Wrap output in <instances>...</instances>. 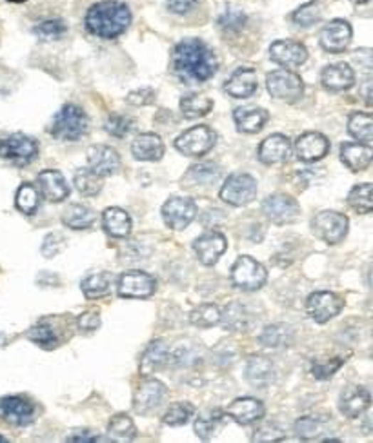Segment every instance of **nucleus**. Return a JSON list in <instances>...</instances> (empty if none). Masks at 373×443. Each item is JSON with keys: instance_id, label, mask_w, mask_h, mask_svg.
<instances>
[{"instance_id": "obj_1", "label": "nucleus", "mask_w": 373, "mask_h": 443, "mask_svg": "<svg viewBox=\"0 0 373 443\" xmlns=\"http://www.w3.org/2000/svg\"><path fill=\"white\" fill-rule=\"evenodd\" d=\"M219 62L214 49L199 38L179 42L173 51V70L181 80L189 84L206 82L217 73Z\"/></svg>"}, {"instance_id": "obj_2", "label": "nucleus", "mask_w": 373, "mask_h": 443, "mask_svg": "<svg viewBox=\"0 0 373 443\" xmlns=\"http://www.w3.org/2000/svg\"><path fill=\"white\" fill-rule=\"evenodd\" d=\"M132 24V11L120 0H100L88 9L86 26L100 38L120 37Z\"/></svg>"}, {"instance_id": "obj_3", "label": "nucleus", "mask_w": 373, "mask_h": 443, "mask_svg": "<svg viewBox=\"0 0 373 443\" xmlns=\"http://www.w3.org/2000/svg\"><path fill=\"white\" fill-rule=\"evenodd\" d=\"M90 120L83 107L66 104L51 120L50 133L58 140H78L88 133Z\"/></svg>"}, {"instance_id": "obj_4", "label": "nucleus", "mask_w": 373, "mask_h": 443, "mask_svg": "<svg viewBox=\"0 0 373 443\" xmlns=\"http://www.w3.org/2000/svg\"><path fill=\"white\" fill-rule=\"evenodd\" d=\"M38 156V142L24 133H13L0 139V159L17 167L29 166Z\"/></svg>"}, {"instance_id": "obj_5", "label": "nucleus", "mask_w": 373, "mask_h": 443, "mask_svg": "<svg viewBox=\"0 0 373 443\" xmlns=\"http://www.w3.org/2000/svg\"><path fill=\"white\" fill-rule=\"evenodd\" d=\"M266 87L271 97L288 102V104L300 100L304 93V84L300 77L290 70L271 71L266 77Z\"/></svg>"}, {"instance_id": "obj_6", "label": "nucleus", "mask_w": 373, "mask_h": 443, "mask_svg": "<svg viewBox=\"0 0 373 443\" xmlns=\"http://www.w3.org/2000/svg\"><path fill=\"white\" fill-rule=\"evenodd\" d=\"M231 282L242 291H257L266 284L268 271L251 257H238L231 265Z\"/></svg>"}, {"instance_id": "obj_7", "label": "nucleus", "mask_w": 373, "mask_h": 443, "mask_svg": "<svg viewBox=\"0 0 373 443\" xmlns=\"http://www.w3.org/2000/svg\"><path fill=\"white\" fill-rule=\"evenodd\" d=\"M312 231L326 244H340L348 235V218L337 211H320L312 220Z\"/></svg>"}, {"instance_id": "obj_8", "label": "nucleus", "mask_w": 373, "mask_h": 443, "mask_svg": "<svg viewBox=\"0 0 373 443\" xmlns=\"http://www.w3.org/2000/svg\"><path fill=\"white\" fill-rule=\"evenodd\" d=\"M215 140L217 137H215L214 129H209L208 126H195L184 131L181 137H177L175 149L184 156L201 159L215 146Z\"/></svg>"}, {"instance_id": "obj_9", "label": "nucleus", "mask_w": 373, "mask_h": 443, "mask_svg": "<svg viewBox=\"0 0 373 443\" xmlns=\"http://www.w3.org/2000/svg\"><path fill=\"white\" fill-rule=\"evenodd\" d=\"M257 196V180L246 173H235L228 176L221 189V198L235 208L251 203Z\"/></svg>"}, {"instance_id": "obj_10", "label": "nucleus", "mask_w": 373, "mask_h": 443, "mask_svg": "<svg viewBox=\"0 0 373 443\" xmlns=\"http://www.w3.org/2000/svg\"><path fill=\"white\" fill-rule=\"evenodd\" d=\"M263 213L271 224L288 225L299 218L300 206L293 196L275 193V195L266 196V200L263 202Z\"/></svg>"}, {"instance_id": "obj_11", "label": "nucleus", "mask_w": 373, "mask_h": 443, "mask_svg": "<svg viewBox=\"0 0 373 443\" xmlns=\"http://www.w3.org/2000/svg\"><path fill=\"white\" fill-rule=\"evenodd\" d=\"M197 216V206L188 196H172L162 206L164 224L173 231H182Z\"/></svg>"}, {"instance_id": "obj_12", "label": "nucleus", "mask_w": 373, "mask_h": 443, "mask_svg": "<svg viewBox=\"0 0 373 443\" xmlns=\"http://www.w3.org/2000/svg\"><path fill=\"white\" fill-rule=\"evenodd\" d=\"M345 301L339 294L330 293V291H317L312 293L306 300V311L308 314L317 321V324H326L332 318L342 311Z\"/></svg>"}, {"instance_id": "obj_13", "label": "nucleus", "mask_w": 373, "mask_h": 443, "mask_svg": "<svg viewBox=\"0 0 373 443\" xmlns=\"http://www.w3.org/2000/svg\"><path fill=\"white\" fill-rule=\"evenodd\" d=\"M166 395H168V389L160 380L146 378L137 387L135 396H133V409L139 415H149L164 402Z\"/></svg>"}, {"instance_id": "obj_14", "label": "nucleus", "mask_w": 373, "mask_h": 443, "mask_svg": "<svg viewBox=\"0 0 373 443\" xmlns=\"http://www.w3.org/2000/svg\"><path fill=\"white\" fill-rule=\"evenodd\" d=\"M155 289V278L144 271H127L119 278V297L122 298H148Z\"/></svg>"}, {"instance_id": "obj_15", "label": "nucleus", "mask_w": 373, "mask_h": 443, "mask_svg": "<svg viewBox=\"0 0 373 443\" xmlns=\"http://www.w3.org/2000/svg\"><path fill=\"white\" fill-rule=\"evenodd\" d=\"M0 416L11 425L24 427L35 418V405L24 396H4L0 400Z\"/></svg>"}, {"instance_id": "obj_16", "label": "nucleus", "mask_w": 373, "mask_h": 443, "mask_svg": "<svg viewBox=\"0 0 373 443\" xmlns=\"http://www.w3.org/2000/svg\"><path fill=\"white\" fill-rule=\"evenodd\" d=\"M352 26L342 18H335L320 31V46L330 53H342L352 42Z\"/></svg>"}, {"instance_id": "obj_17", "label": "nucleus", "mask_w": 373, "mask_h": 443, "mask_svg": "<svg viewBox=\"0 0 373 443\" xmlns=\"http://www.w3.org/2000/svg\"><path fill=\"white\" fill-rule=\"evenodd\" d=\"M228 249L226 236L219 231H208L193 242V251L204 265H214Z\"/></svg>"}, {"instance_id": "obj_18", "label": "nucleus", "mask_w": 373, "mask_h": 443, "mask_svg": "<svg viewBox=\"0 0 373 443\" xmlns=\"http://www.w3.org/2000/svg\"><path fill=\"white\" fill-rule=\"evenodd\" d=\"M270 58L283 65L284 70H295L306 62L308 51L295 41H277L271 44Z\"/></svg>"}, {"instance_id": "obj_19", "label": "nucleus", "mask_w": 373, "mask_h": 443, "mask_svg": "<svg viewBox=\"0 0 373 443\" xmlns=\"http://www.w3.org/2000/svg\"><path fill=\"white\" fill-rule=\"evenodd\" d=\"M88 167L103 178L115 175L120 167V156L110 146H93L88 151Z\"/></svg>"}, {"instance_id": "obj_20", "label": "nucleus", "mask_w": 373, "mask_h": 443, "mask_svg": "<svg viewBox=\"0 0 373 443\" xmlns=\"http://www.w3.org/2000/svg\"><path fill=\"white\" fill-rule=\"evenodd\" d=\"M264 403L257 398H237L228 405L226 409V415L230 416L233 422H237L238 425H251V423H257L258 420L264 418Z\"/></svg>"}, {"instance_id": "obj_21", "label": "nucleus", "mask_w": 373, "mask_h": 443, "mask_svg": "<svg viewBox=\"0 0 373 443\" xmlns=\"http://www.w3.org/2000/svg\"><path fill=\"white\" fill-rule=\"evenodd\" d=\"M328 139L322 133H317V131H308V133L300 134L295 142L297 156L304 162H317V160L328 155Z\"/></svg>"}, {"instance_id": "obj_22", "label": "nucleus", "mask_w": 373, "mask_h": 443, "mask_svg": "<svg viewBox=\"0 0 373 443\" xmlns=\"http://www.w3.org/2000/svg\"><path fill=\"white\" fill-rule=\"evenodd\" d=\"M38 193L44 196L48 202H62L70 196V187H68L66 178L62 176L61 171L55 169H46V171L38 173L37 176Z\"/></svg>"}, {"instance_id": "obj_23", "label": "nucleus", "mask_w": 373, "mask_h": 443, "mask_svg": "<svg viewBox=\"0 0 373 443\" xmlns=\"http://www.w3.org/2000/svg\"><path fill=\"white\" fill-rule=\"evenodd\" d=\"M369 403H372V396H369V393L364 387L350 385L340 393L339 409L346 418L353 420L359 418L368 409Z\"/></svg>"}, {"instance_id": "obj_24", "label": "nucleus", "mask_w": 373, "mask_h": 443, "mask_svg": "<svg viewBox=\"0 0 373 443\" xmlns=\"http://www.w3.org/2000/svg\"><path fill=\"white\" fill-rule=\"evenodd\" d=\"M291 155V142L284 134H271L268 139L263 140L258 146V160L266 166L271 164H279L290 159Z\"/></svg>"}, {"instance_id": "obj_25", "label": "nucleus", "mask_w": 373, "mask_h": 443, "mask_svg": "<svg viewBox=\"0 0 373 443\" xmlns=\"http://www.w3.org/2000/svg\"><path fill=\"white\" fill-rule=\"evenodd\" d=\"M320 82L328 91H346L355 84V73L345 62H337V64L326 65L320 75Z\"/></svg>"}, {"instance_id": "obj_26", "label": "nucleus", "mask_w": 373, "mask_h": 443, "mask_svg": "<svg viewBox=\"0 0 373 443\" xmlns=\"http://www.w3.org/2000/svg\"><path fill=\"white\" fill-rule=\"evenodd\" d=\"M132 153L140 162H159L164 156V142L155 133H140L133 140Z\"/></svg>"}, {"instance_id": "obj_27", "label": "nucleus", "mask_w": 373, "mask_h": 443, "mask_svg": "<svg viewBox=\"0 0 373 443\" xmlns=\"http://www.w3.org/2000/svg\"><path fill=\"white\" fill-rule=\"evenodd\" d=\"M268 118H270V114L263 107L242 106L233 111V120L237 124V129L248 134L258 133V131L266 126Z\"/></svg>"}, {"instance_id": "obj_28", "label": "nucleus", "mask_w": 373, "mask_h": 443, "mask_svg": "<svg viewBox=\"0 0 373 443\" xmlns=\"http://www.w3.org/2000/svg\"><path fill=\"white\" fill-rule=\"evenodd\" d=\"M373 151L368 144H342L340 147V160L350 171L361 173L372 164Z\"/></svg>"}, {"instance_id": "obj_29", "label": "nucleus", "mask_w": 373, "mask_h": 443, "mask_svg": "<svg viewBox=\"0 0 373 443\" xmlns=\"http://www.w3.org/2000/svg\"><path fill=\"white\" fill-rule=\"evenodd\" d=\"M169 365V349L166 347L164 342L155 340L148 346V349L144 351L140 356L139 370L142 376H152L153 373L160 370L162 367Z\"/></svg>"}, {"instance_id": "obj_30", "label": "nucleus", "mask_w": 373, "mask_h": 443, "mask_svg": "<svg viewBox=\"0 0 373 443\" xmlns=\"http://www.w3.org/2000/svg\"><path fill=\"white\" fill-rule=\"evenodd\" d=\"M258 80L253 70H237L224 84L226 93L235 98H248L257 91Z\"/></svg>"}, {"instance_id": "obj_31", "label": "nucleus", "mask_w": 373, "mask_h": 443, "mask_svg": "<svg viewBox=\"0 0 373 443\" xmlns=\"http://www.w3.org/2000/svg\"><path fill=\"white\" fill-rule=\"evenodd\" d=\"M246 378L253 387H268L275 380L273 363L264 356H251L246 365Z\"/></svg>"}, {"instance_id": "obj_32", "label": "nucleus", "mask_w": 373, "mask_h": 443, "mask_svg": "<svg viewBox=\"0 0 373 443\" xmlns=\"http://www.w3.org/2000/svg\"><path fill=\"white\" fill-rule=\"evenodd\" d=\"M103 228L107 235L115 238H126L132 231V218L124 209L107 208L103 213Z\"/></svg>"}, {"instance_id": "obj_33", "label": "nucleus", "mask_w": 373, "mask_h": 443, "mask_svg": "<svg viewBox=\"0 0 373 443\" xmlns=\"http://www.w3.org/2000/svg\"><path fill=\"white\" fill-rule=\"evenodd\" d=\"M293 329L286 324H273V326H268L266 329L261 334V342L263 346L270 347V349H286L293 342Z\"/></svg>"}, {"instance_id": "obj_34", "label": "nucleus", "mask_w": 373, "mask_h": 443, "mask_svg": "<svg viewBox=\"0 0 373 443\" xmlns=\"http://www.w3.org/2000/svg\"><path fill=\"white\" fill-rule=\"evenodd\" d=\"M95 216L97 215H95L90 208L83 206V203H71V206H68V209H64V213H62V222H64V225H68L70 229L78 231V229L91 228L95 222Z\"/></svg>"}, {"instance_id": "obj_35", "label": "nucleus", "mask_w": 373, "mask_h": 443, "mask_svg": "<svg viewBox=\"0 0 373 443\" xmlns=\"http://www.w3.org/2000/svg\"><path fill=\"white\" fill-rule=\"evenodd\" d=\"M28 338L35 343V346L42 347V349L46 351L57 349L58 343H61L58 333L48 320L37 321V324L28 331Z\"/></svg>"}, {"instance_id": "obj_36", "label": "nucleus", "mask_w": 373, "mask_h": 443, "mask_svg": "<svg viewBox=\"0 0 373 443\" xmlns=\"http://www.w3.org/2000/svg\"><path fill=\"white\" fill-rule=\"evenodd\" d=\"M211 110H214V100L204 93H189L181 100V111L186 118L206 117Z\"/></svg>"}, {"instance_id": "obj_37", "label": "nucleus", "mask_w": 373, "mask_h": 443, "mask_svg": "<svg viewBox=\"0 0 373 443\" xmlns=\"http://www.w3.org/2000/svg\"><path fill=\"white\" fill-rule=\"evenodd\" d=\"M248 320H250V316H248L246 307L238 301H233L221 311V321L219 324H222L224 329L228 331H242L246 329Z\"/></svg>"}, {"instance_id": "obj_38", "label": "nucleus", "mask_w": 373, "mask_h": 443, "mask_svg": "<svg viewBox=\"0 0 373 443\" xmlns=\"http://www.w3.org/2000/svg\"><path fill=\"white\" fill-rule=\"evenodd\" d=\"M348 131L353 139L362 144L373 142V120L368 113H353L348 120Z\"/></svg>"}, {"instance_id": "obj_39", "label": "nucleus", "mask_w": 373, "mask_h": 443, "mask_svg": "<svg viewBox=\"0 0 373 443\" xmlns=\"http://www.w3.org/2000/svg\"><path fill=\"white\" fill-rule=\"evenodd\" d=\"M221 176V169H219L217 164L214 162H199L195 166H191L188 169V175H186V182H191L195 186H209V183H215Z\"/></svg>"}, {"instance_id": "obj_40", "label": "nucleus", "mask_w": 373, "mask_h": 443, "mask_svg": "<svg viewBox=\"0 0 373 443\" xmlns=\"http://www.w3.org/2000/svg\"><path fill=\"white\" fill-rule=\"evenodd\" d=\"M111 278L110 272H93L90 277H86L80 284V289L86 298H100L104 294H107L111 287Z\"/></svg>"}, {"instance_id": "obj_41", "label": "nucleus", "mask_w": 373, "mask_h": 443, "mask_svg": "<svg viewBox=\"0 0 373 443\" xmlns=\"http://www.w3.org/2000/svg\"><path fill=\"white\" fill-rule=\"evenodd\" d=\"M326 432V420L315 418V416H303L295 422V434L299 439L312 442L319 439Z\"/></svg>"}, {"instance_id": "obj_42", "label": "nucleus", "mask_w": 373, "mask_h": 443, "mask_svg": "<svg viewBox=\"0 0 373 443\" xmlns=\"http://www.w3.org/2000/svg\"><path fill=\"white\" fill-rule=\"evenodd\" d=\"M75 187L77 191L83 196H95L99 195L100 189H103V176H99L97 173H93L90 167H84V169H78L75 173Z\"/></svg>"}, {"instance_id": "obj_43", "label": "nucleus", "mask_w": 373, "mask_h": 443, "mask_svg": "<svg viewBox=\"0 0 373 443\" xmlns=\"http://www.w3.org/2000/svg\"><path fill=\"white\" fill-rule=\"evenodd\" d=\"M372 183H361V186H355L350 191L348 195V206L359 215H368L373 209V200H372Z\"/></svg>"}, {"instance_id": "obj_44", "label": "nucleus", "mask_w": 373, "mask_h": 443, "mask_svg": "<svg viewBox=\"0 0 373 443\" xmlns=\"http://www.w3.org/2000/svg\"><path fill=\"white\" fill-rule=\"evenodd\" d=\"M189 321L195 327L209 329V327L217 326L221 321V309L215 304H202L189 313Z\"/></svg>"}, {"instance_id": "obj_45", "label": "nucleus", "mask_w": 373, "mask_h": 443, "mask_svg": "<svg viewBox=\"0 0 373 443\" xmlns=\"http://www.w3.org/2000/svg\"><path fill=\"white\" fill-rule=\"evenodd\" d=\"M107 431H110V436H113L119 442H130V439L137 438L135 423H133V420L130 416L124 415V412L115 415L110 420Z\"/></svg>"}, {"instance_id": "obj_46", "label": "nucleus", "mask_w": 373, "mask_h": 443, "mask_svg": "<svg viewBox=\"0 0 373 443\" xmlns=\"http://www.w3.org/2000/svg\"><path fill=\"white\" fill-rule=\"evenodd\" d=\"M222 423V412L219 411H204L195 420V432L201 439L214 438L217 429Z\"/></svg>"}, {"instance_id": "obj_47", "label": "nucleus", "mask_w": 373, "mask_h": 443, "mask_svg": "<svg viewBox=\"0 0 373 443\" xmlns=\"http://www.w3.org/2000/svg\"><path fill=\"white\" fill-rule=\"evenodd\" d=\"M38 200H41V195H38L37 187H33L31 183H22L19 187L17 196H15V206L24 215H33L38 208Z\"/></svg>"}, {"instance_id": "obj_48", "label": "nucleus", "mask_w": 373, "mask_h": 443, "mask_svg": "<svg viewBox=\"0 0 373 443\" xmlns=\"http://www.w3.org/2000/svg\"><path fill=\"white\" fill-rule=\"evenodd\" d=\"M195 415V407L188 402H181V403H173L166 411L164 418L162 422L169 427H179V425H184V423L189 422V418Z\"/></svg>"}, {"instance_id": "obj_49", "label": "nucleus", "mask_w": 373, "mask_h": 443, "mask_svg": "<svg viewBox=\"0 0 373 443\" xmlns=\"http://www.w3.org/2000/svg\"><path fill=\"white\" fill-rule=\"evenodd\" d=\"M33 31L37 37L44 38V41H57V38H62L66 35L68 26L61 18H48V21L38 22Z\"/></svg>"}, {"instance_id": "obj_50", "label": "nucleus", "mask_w": 373, "mask_h": 443, "mask_svg": "<svg viewBox=\"0 0 373 443\" xmlns=\"http://www.w3.org/2000/svg\"><path fill=\"white\" fill-rule=\"evenodd\" d=\"M133 127H135V120L126 114H110L106 118V124H104V129L111 134V137H115V139H124L127 134L132 133Z\"/></svg>"}, {"instance_id": "obj_51", "label": "nucleus", "mask_w": 373, "mask_h": 443, "mask_svg": "<svg viewBox=\"0 0 373 443\" xmlns=\"http://www.w3.org/2000/svg\"><path fill=\"white\" fill-rule=\"evenodd\" d=\"M291 21L295 22L297 26H303V28H310L315 22L320 21V6L317 0H312L308 4L300 6L293 15H291Z\"/></svg>"}, {"instance_id": "obj_52", "label": "nucleus", "mask_w": 373, "mask_h": 443, "mask_svg": "<svg viewBox=\"0 0 373 443\" xmlns=\"http://www.w3.org/2000/svg\"><path fill=\"white\" fill-rule=\"evenodd\" d=\"M342 363H345V358H332V360H324V362H313L312 374L317 380H328L342 367Z\"/></svg>"}, {"instance_id": "obj_53", "label": "nucleus", "mask_w": 373, "mask_h": 443, "mask_svg": "<svg viewBox=\"0 0 373 443\" xmlns=\"http://www.w3.org/2000/svg\"><path fill=\"white\" fill-rule=\"evenodd\" d=\"M66 245H68V240L64 238V236L58 235V233H51V235L46 236L44 242H42V247H41L42 257H46V258L57 257L58 252H62L64 249H66Z\"/></svg>"}, {"instance_id": "obj_54", "label": "nucleus", "mask_w": 373, "mask_h": 443, "mask_svg": "<svg viewBox=\"0 0 373 443\" xmlns=\"http://www.w3.org/2000/svg\"><path fill=\"white\" fill-rule=\"evenodd\" d=\"M244 22H246V16H244V13L237 11V9H228V11H224L219 16V26L224 31H238L244 26Z\"/></svg>"}, {"instance_id": "obj_55", "label": "nucleus", "mask_w": 373, "mask_h": 443, "mask_svg": "<svg viewBox=\"0 0 373 443\" xmlns=\"http://www.w3.org/2000/svg\"><path fill=\"white\" fill-rule=\"evenodd\" d=\"M286 438V434H284L283 429H279L277 425H261V427L257 429V431L253 432V442H283V439Z\"/></svg>"}, {"instance_id": "obj_56", "label": "nucleus", "mask_w": 373, "mask_h": 443, "mask_svg": "<svg viewBox=\"0 0 373 443\" xmlns=\"http://www.w3.org/2000/svg\"><path fill=\"white\" fill-rule=\"evenodd\" d=\"M77 327L83 333H93L100 327V316L97 311H86L77 318Z\"/></svg>"}, {"instance_id": "obj_57", "label": "nucleus", "mask_w": 373, "mask_h": 443, "mask_svg": "<svg viewBox=\"0 0 373 443\" xmlns=\"http://www.w3.org/2000/svg\"><path fill=\"white\" fill-rule=\"evenodd\" d=\"M153 98H155V93L149 87H144V90H137L127 95L126 100L133 104V106H148L153 102Z\"/></svg>"}, {"instance_id": "obj_58", "label": "nucleus", "mask_w": 373, "mask_h": 443, "mask_svg": "<svg viewBox=\"0 0 373 443\" xmlns=\"http://www.w3.org/2000/svg\"><path fill=\"white\" fill-rule=\"evenodd\" d=\"M66 442H75V443H95L100 442L99 432H93L90 429H77V431H71L70 434L66 436Z\"/></svg>"}, {"instance_id": "obj_59", "label": "nucleus", "mask_w": 373, "mask_h": 443, "mask_svg": "<svg viewBox=\"0 0 373 443\" xmlns=\"http://www.w3.org/2000/svg\"><path fill=\"white\" fill-rule=\"evenodd\" d=\"M199 0H168V9L175 15H186L197 8Z\"/></svg>"}, {"instance_id": "obj_60", "label": "nucleus", "mask_w": 373, "mask_h": 443, "mask_svg": "<svg viewBox=\"0 0 373 443\" xmlns=\"http://www.w3.org/2000/svg\"><path fill=\"white\" fill-rule=\"evenodd\" d=\"M8 2H13V4H22V2H26V0H8Z\"/></svg>"}, {"instance_id": "obj_61", "label": "nucleus", "mask_w": 373, "mask_h": 443, "mask_svg": "<svg viewBox=\"0 0 373 443\" xmlns=\"http://www.w3.org/2000/svg\"><path fill=\"white\" fill-rule=\"evenodd\" d=\"M353 2H357V4H364V2H369V0H353Z\"/></svg>"}, {"instance_id": "obj_62", "label": "nucleus", "mask_w": 373, "mask_h": 443, "mask_svg": "<svg viewBox=\"0 0 373 443\" xmlns=\"http://www.w3.org/2000/svg\"><path fill=\"white\" fill-rule=\"evenodd\" d=\"M0 443H8V439H6L4 436H0Z\"/></svg>"}]
</instances>
